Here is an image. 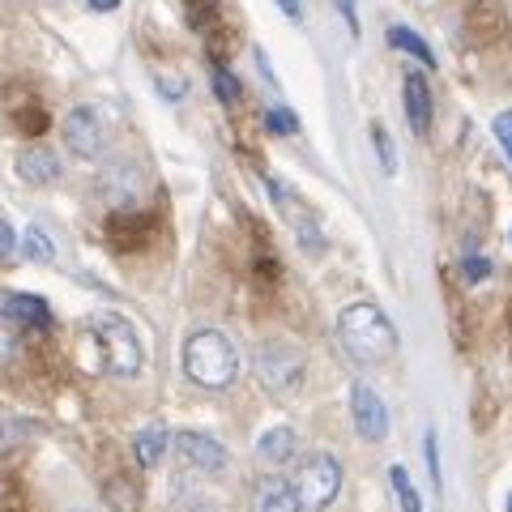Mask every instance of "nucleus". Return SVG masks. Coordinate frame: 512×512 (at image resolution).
Masks as SVG:
<instances>
[{
    "mask_svg": "<svg viewBox=\"0 0 512 512\" xmlns=\"http://www.w3.org/2000/svg\"><path fill=\"white\" fill-rule=\"evenodd\" d=\"M495 137H500L504 154L512 158V111H504V116H495Z\"/></svg>",
    "mask_w": 512,
    "mask_h": 512,
    "instance_id": "b1692460",
    "label": "nucleus"
},
{
    "mask_svg": "<svg viewBox=\"0 0 512 512\" xmlns=\"http://www.w3.org/2000/svg\"><path fill=\"white\" fill-rule=\"evenodd\" d=\"M175 453H180L184 466L201 470V474H218L227 466V448L214 436H205V431H180V436H175Z\"/></svg>",
    "mask_w": 512,
    "mask_h": 512,
    "instance_id": "6e6552de",
    "label": "nucleus"
},
{
    "mask_svg": "<svg viewBox=\"0 0 512 512\" xmlns=\"http://www.w3.org/2000/svg\"><path fill=\"white\" fill-rule=\"evenodd\" d=\"M389 43L393 47H402V52H410L414 60H423L427 69H436V52H431V47L414 35V30H406V26H389Z\"/></svg>",
    "mask_w": 512,
    "mask_h": 512,
    "instance_id": "dca6fc26",
    "label": "nucleus"
},
{
    "mask_svg": "<svg viewBox=\"0 0 512 512\" xmlns=\"http://www.w3.org/2000/svg\"><path fill=\"white\" fill-rule=\"evenodd\" d=\"M13 248V239H9V227H5V222H0V252H9Z\"/></svg>",
    "mask_w": 512,
    "mask_h": 512,
    "instance_id": "c756f323",
    "label": "nucleus"
},
{
    "mask_svg": "<svg viewBox=\"0 0 512 512\" xmlns=\"http://www.w3.org/2000/svg\"><path fill=\"white\" fill-rule=\"evenodd\" d=\"M256 512H303L295 487L286 483V478H265L261 487H256V500H252Z\"/></svg>",
    "mask_w": 512,
    "mask_h": 512,
    "instance_id": "9b49d317",
    "label": "nucleus"
},
{
    "mask_svg": "<svg viewBox=\"0 0 512 512\" xmlns=\"http://www.w3.org/2000/svg\"><path fill=\"white\" fill-rule=\"evenodd\" d=\"M295 444H299L295 427H269L256 436V457H261L265 466H282V461L295 457Z\"/></svg>",
    "mask_w": 512,
    "mask_h": 512,
    "instance_id": "f8f14e48",
    "label": "nucleus"
},
{
    "mask_svg": "<svg viewBox=\"0 0 512 512\" xmlns=\"http://www.w3.org/2000/svg\"><path fill=\"white\" fill-rule=\"evenodd\" d=\"M372 141H376V154H380L384 175H393L397 171V154H393V137L384 133V124H372Z\"/></svg>",
    "mask_w": 512,
    "mask_h": 512,
    "instance_id": "aec40b11",
    "label": "nucleus"
},
{
    "mask_svg": "<svg viewBox=\"0 0 512 512\" xmlns=\"http://www.w3.org/2000/svg\"><path fill=\"white\" fill-rule=\"evenodd\" d=\"M389 487L397 495V504H402V512H423V500H419V491H414L406 466H393L389 470Z\"/></svg>",
    "mask_w": 512,
    "mask_h": 512,
    "instance_id": "a211bd4d",
    "label": "nucleus"
},
{
    "mask_svg": "<svg viewBox=\"0 0 512 512\" xmlns=\"http://www.w3.org/2000/svg\"><path fill=\"white\" fill-rule=\"evenodd\" d=\"M39 431L43 427L35 419H22V414H13V410L0 406V453H9V448L26 444L30 436H39Z\"/></svg>",
    "mask_w": 512,
    "mask_h": 512,
    "instance_id": "ddd939ff",
    "label": "nucleus"
},
{
    "mask_svg": "<svg viewBox=\"0 0 512 512\" xmlns=\"http://www.w3.org/2000/svg\"><path fill=\"white\" fill-rule=\"evenodd\" d=\"M141 338L124 316H94L82 325V367L86 372H107L120 380H133L141 372Z\"/></svg>",
    "mask_w": 512,
    "mask_h": 512,
    "instance_id": "f257e3e1",
    "label": "nucleus"
},
{
    "mask_svg": "<svg viewBox=\"0 0 512 512\" xmlns=\"http://www.w3.org/2000/svg\"><path fill=\"white\" fill-rule=\"evenodd\" d=\"M86 5H90L94 13H111V9H120V0H86Z\"/></svg>",
    "mask_w": 512,
    "mask_h": 512,
    "instance_id": "cd10ccee",
    "label": "nucleus"
},
{
    "mask_svg": "<svg viewBox=\"0 0 512 512\" xmlns=\"http://www.w3.org/2000/svg\"><path fill=\"white\" fill-rule=\"evenodd\" d=\"M167 444H171V431L154 423V427H146V431H137L133 453H137L141 466H158V461H163V453H167Z\"/></svg>",
    "mask_w": 512,
    "mask_h": 512,
    "instance_id": "4468645a",
    "label": "nucleus"
},
{
    "mask_svg": "<svg viewBox=\"0 0 512 512\" xmlns=\"http://www.w3.org/2000/svg\"><path fill=\"white\" fill-rule=\"evenodd\" d=\"M22 252L30 256V261H39V265H52L56 261V248H52V239H47L43 227H26L22 231Z\"/></svg>",
    "mask_w": 512,
    "mask_h": 512,
    "instance_id": "6ab92c4d",
    "label": "nucleus"
},
{
    "mask_svg": "<svg viewBox=\"0 0 512 512\" xmlns=\"http://www.w3.org/2000/svg\"><path fill=\"white\" fill-rule=\"evenodd\" d=\"M350 414H355V431L367 444H380L389 436V410H384L380 393L367 380H359L355 389H350Z\"/></svg>",
    "mask_w": 512,
    "mask_h": 512,
    "instance_id": "0eeeda50",
    "label": "nucleus"
},
{
    "mask_svg": "<svg viewBox=\"0 0 512 512\" xmlns=\"http://www.w3.org/2000/svg\"><path fill=\"white\" fill-rule=\"evenodd\" d=\"M184 376L201 389H231L235 376H239V350L227 333L218 329H197L192 338L184 342Z\"/></svg>",
    "mask_w": 512,
    "mask_h": 512,
    "instance_id": "7ed1b4c3",
    "label": "nucleus"
},
{
    "mask_svg": "<svg viewBox=\"0 0 512 512\" xmlns=\"http://www.w3.org/2000/svg\"><path fill=\"white\" fill-rule=\"evenodd\" d=\"M64 141H69V150L77 158H94L103 154L107 146V124L94 107H73L69 116H64Z\"/></svg>",
    "mask_w": 512,
    "mask_h": 512,
    "instance_id": "423d86ee",
    "label": "nucleus"
},
{
    "mask_svg": "<svg viewBox=\"0 0 512 512\" xmlns=\"http://www.w3.org/2000/svg\"><path fill=\"white\" fill-rule=\"evenodd\" d=\"M291 487H295V495H299L303 512L329 508V504L342 495V461H338V457H329V453L303 457V461H299V470H295V478H291Z\"/></svg>",
    "mask_w": 512,
    "mask_h": 512,
    "instance_id": "20e7f679",
    "label": "nucleus"
},
{
    "mask_svg": "<svg viewBox=\"0 0 512 512\" xmlns=\"http://www.w3.org/2000/svg\"><path fill=\"white\" fill-rule=\"evenodd\" d=\"M338 5H342V18H346V26H350V30H355V35H359V18H355V0H338Z\"/></svg>",
    "mask_w": 512,
    "mask_h": 512,
    "instance_id": "bb28decb",
    "label": "nucleus"
},
{
    "mask_svg": "<svg viewBox=\"0 0 512 512\" xmlns=\"http://www.w3.org/2000/svg\"><path fill=\"white\" fill-rule=\"evenodd\" d=\"M158 90H167L171 94V99H180V94H184V82H180V77H158Z\"/></svg>",
    "mask_w": 512,
    "mask_h": 512,
    "instance_id": "a878e982",
    "label": "nucleus"
},
{
    "mask_svg": "<svg viewBox=\"0 0 512 512\" xmlns=\"http://www.w3.org/2000/svg\"><path fill=\"white\" fill-rule=\"evenodd\" d=\"M461 269H466V278H470V282H483V278L491 274V265L483 261V256H466V265H461Z\"/></svg>",
    "mask_w": 512,
    "mask_h": 512,
    "instance_id": "393cba45",
    "label": "nucleus"
},
{
    "mask_svg": "<svg viewBox=\"0 0 512 512\" xmlns=\"http://www.w3.org/2000/svg\"><path fill=\"white\" fill-rule=\"evenodd\" d=\"M265 124L274 128V133H299V120L291 116L286 107H274V111H265Z\"/></svg>",
    "mask_w": 512,
    "mask_h": 512,
    "instance_id": "5701e85b",
    "label": "nucleus"
},
{
    "mask_svg": "<svg viewBox=\"0 0 512 512\" xmlns=\"http://www.w3.org/2000/svg\"><path fill=\"white\" fill-rule=\"evenodd\" d=\"M256 376H261V384L269 393H295L303 384V355L299 346L291 342H265L261 350H256Z\"/></svg>",
    "mask_w": 512,
    "mask_h": 512,
    "instance_id": "39448f33",
    "label": "nucleus"
},
{
    "mask_svg": "<svg viewBox=\"0 0 512 512\" xmlns=\"http://www.w3.org/2000/svg\"><path fill=\"white\" fill-rule=\"evenodd\" d=\"M508 512H512V491H508Z\"/></svg>",
    "mask_w": 512,
    "mask_h": 512,
    "instance_id": "7c9ffc66",
    "label": "nucleus"
},
{
    "mask_svg": "<svg viewBox=\"0 0 512 512\" xmlns=\"http://www.w3.org/2000/svg\"><path fill=\"white\" fill-rule=\"evenodd\" d=\"M214 90H218V99L222 103H239V82H235V77L227 73V69H222V64H214Z\"/></svg>",
    "mask_w": 512,
    "mask_h": 512,
    "instance_id": "4be33fe9",
    "label": "nucleus"
},
{
    "mask_svg": "<svg viewBox=\"0 0 512 512\" xmlns=\"http://www.w3.org/2000/svg\"><path fill=\"white\" fill-rule=\"evenodd\" d=\"M402 94H406V120H410V128L419 137H427L431 133V90L423 82V73H406Z\"/></svg>",
    "mask_w": 512,
    "mask_h": 512,
    "instance_id": "1a4fd4ad",
    "label": "nucleus"
},
{
    "mask_svg": "<svg viewBox=\"0 0 512 512\" xmlns=\"http://www.w3.org/2000/svg\"><path fill=\"white\" fill-rule=\"evenodd\" d=\"M423 444H427V470H431V487H436V495H440V491H444V483H440V440H436V427H427Z\"/></svg>",
    "mask_w": 512,
    "mask_h": 512,
    "instance_id": "412c9836",
    "label": "nucleus"
},
{
    "mask_svg": "<svg viewBox=\"0 0 512 512\" xmlns=\"http://www.w3.org/2000/svg\"><path fill=\"white\" fill-rule=\"evenodd\" d=\"M18 175H22L26 184L43 188V184H52L56 175H60V158L47 150V146H26L22 158H18Z\"/></svg>",
    "mask_w": 512,
    "mask_h": 512,
    "instance_id": "9d476101",
    "label": "nucleus"
},
{
    "mask_svg": "<svg viewBox=\"0 0 512 512\" xmlns=\"http://www.w3.org/2000/svg\"><path fill=\"white\" fill-rule=\"evenodd\" d=\"M5 312L13 320H22V325H39V329L52 325V312H47V303L39 295H9V308Z\"/></svg>",
    "mask_w": 512,
    "mask_h": 512,
    "instance_id": "2eb2a0df",
    "label": "nucleus"
},
{
    "mask_svg": "<svg viewBox=\"0 0 512 512\" xmlns=\"http://www.w3.org/2000/svg\"><path fill=\"white\" fill-rule=\"evenodd\" d=\"M278 5H282V13H286V18H303V9H299V0H278Z\"/></svg>",
    "mask_w": 512,
    "mask_h": 512,
    "instance_id": "c85d7f7f",
    "label": "nucleus"
},
{
    "mask_svg": "<svg viewBox=\"0 0 512 512\" xmlns=\"http://www.w3.org/2000/svg\"><path fill=\"white\" fill-rule=\"evenodd\" d=\"M338 338L355 363H384L397 350V329L376 303H350L338 316Z\"/></svg>",
    "mask_w": 512,
    "mask_h": 512,
    "instance_id": "f03ea898",
    "label": "nucleus"
},
{
    "mask_svg": "<svg viewBox=\"0 0 512 512\" xmlns=\"http://www.w3.org/2000/svg\"><path fill=\"white\" fill-rule=\"evenodd\" d=\"M22 350V333H18V320L9 312H0V372H9L13 359H18Z\"/></svg>",
    "mask_w": 512,
    "mask_h": 512,
    "instance_id": "f3484780",
    "label": "nucleus"
}]
</instances>
